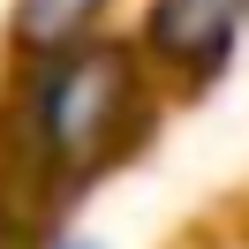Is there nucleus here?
I'll return each mask as SVG.
<instances>
[{
	"label": "nucleus",
	"instance_id": "nucleus-2",
	"mask_svg": "<svg viewBox=\"0 0 249 249\" xmlns=\"http://www.w3.org/2000/svg\"><path fill=\"white\" fill-rule=\"evenodd\" d=\"M249 31V0H151L143 8V61L159 76L204 83Z\"/></svg>",
	"mask_w": 249,
	"mask_h": 249
},
{
	"label": "nucleus",
	"instance_id": "nucleus-1",
	"mask_svg": "<svg viewBox=\"0 0 249 249\" xmlns=\"http://www.w3.org/2000/svg\"><path fill=\"white\" fill-rule=\"evenodd\" d=\"M151 106V61L121 38H83L46 61H16L0 106V181L23 204H46L106 174L136 143Z\"/></svg>",
	"mask_w": 249,
	"mask_h": 249
},
{
	"label": "nucleus",
	"instance_id": "nucleus-4",
	"mask_svg": "<svg viewBox=\"0 0 249 249\" xmlns=\"http://www.w3.org/2000/svg\"><path fill=\"white\" fill-rule=\"evenodd\" d=\"M38 249H98V242H68V234H46Z\"/></svg>",
	"mask_w": 249,
	"mask_h": 249
},
{
	"label": "nucleus",
	"instance_id": "nucleus-3",
	"mask_svg": "<svg viewBox=\"0 0 249 249\" xmlns=\"http://www.w3.org/2000/svg\"><path fill=\"white\" fill-rule=\"evenodd\" d=\"M113 0H16V16H8V46L16 61H46V53H68L83 38H98Z\"/></svg>",
	"mask_w": 249,
	"mask_h": 249
}]
</instances>
